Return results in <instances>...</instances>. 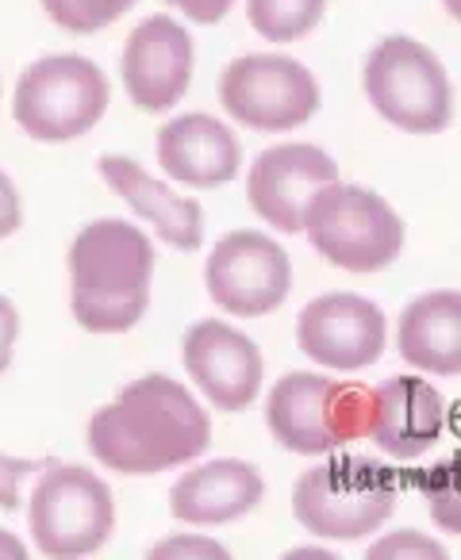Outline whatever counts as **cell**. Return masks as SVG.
<instances>
[{
    "mask_svg": "<svg viewBox=\"0 0 461 560\" xmlns=\"http://www.w3.org/2000/svg\"><path fill=\"white\" fill-rule=\"evenodd\" d=\"M446 427V404L423 376H392L369 396V430L384 457L419 460L438 445Z\"/></svg>",
    "mask_w": 461,
    "mask_h": 560,
    "instance_id": "obj_16",
    "label": "cell"
},
{
    "mask_svg": "<svg viewBox=\"0 0 461 560\" xmlns=\"http://www.w3.org/2000/svg\"><path fill=\"white\" fill-rule=\"evenodd\" d=\"M266 495V480L246 460H204L188 468L170 491V514L188 526H227L254 511Z\"/></svg>",
    "mask_w": 461,
    "mask_h": 560,
    "instance_id": "obj_18",
    "label": "cell"
},
{
    "mask_svg": "<svg viewBox=\"0 0 461 560\" xmlns=\"http://www.w3.org/2000/svg\"><path fill=\"white\" fill-rule=\"evenodd\" d=\"M181 361L196 388L219 411H246L262 392V350L223 319H200L185 330Z\"/></svg>",
    "mask_w": 461,
    "mask_h": 560,
    "instance_id": "obj_14",
    "label": "cell"
},
{
    "mask_svg": "<svg viewBox=\"0 0 461 560\" xmlns=\"http://www.w3.org/2000/svg\"><path fill=\"white\" fill-rule=\"evenodd\" d=\"M400 480L384 460L327 457L308 468L292 491V514L308 534L354 541L373 534L396 506Z\"/></svg>",
    "mask_w": 461,
    "mask_h": 560,
    "instance_id": "obj_4",
    "label": "cell"
},
{
    "mask_svg": "<svg viewBox=\"0 0 461 560\" xmlns=\"http://www.w3.org/2000/svg\"><path fill=\"white\" fill-rule=\"evenodd\" d=\"M361 89L377 116L407 135H438L453 124L450 73L412 35H389L369 50Z\"/></svg>",
    "mask_w": 461,
    "mask_h": 560,
    "instance_id": "obj_5",
    "label": "cell"
},
{
    "mask_svg": "<svg viewBox=\"0 0 461 560\" xmlns=\"http://www.w3.org/2000/svg\"><path fill=\"white\" fill-rule=\"evenodd\" d=\"M327 16V0H246V20L269 43H300Z\"/></svg>",
    "mask_w": 461,
    "mask_h": 560,
    "instance_id": "obj_20",
    "label": "cell"
},
{
    "mask_svg": "<svg viewBox=\"0 0 461 560\" xmlns=\"http://www.w3.org/2000/svg\"><path fill=\"white\" fill-rule=\"evenodd\" d=\"M112 104L108 73L85 55L58 50L27 62L12 89V119L35 142H73L104 119Z\"/></svg>",
    "mask_w": 461,
    "mask_h": 560,
    "instance_id": "obj_3",
    "label": "cell"
},
{
    "mask_svg": "<svg viewBox=\"0 0 461 560\" xmlns=\"http://www.w3.org/2000/svg\"><path fill=\"white\" fill-rule=\"evenodd\" d=\"M442 9H446V16H453L461 24V0H442Z\"/></svg>",
    "mask_w": 461,
    "mask_h": 560,
    "instance_id": "obj_30",
    "label": "cell"
},
{
    "mask_svg": "<svg viewBox=\"0 0 461 560\" xmlns=\"http://www.w3.org/2000/svg\"><path fill=\"white\" fill-rule=\"evenodd\" d=\"M173 12H181V16L188 20V24L196 27H216L227 20V12L235 9V0H165Z\"/></svg>",
    "mask_w": 461,
    "mask_h": 560,
    "instance_id": "obj_27",
    "label": "cell"
},
{
    "mask_svg": "<svg viewBox=\"0 0 461 560\" xmlns=\"http://www.w3.org/2000/svg\"><path fill=\"white\" fill-rule=\"evenodd\" d=\"M369 560H392V557H423V560H446V549L430 537L415 534V529H400V534H389L366 552Z\"/></svg>",
    "mask_w": 461,
    "mask_h": 560,
    "instance_id": "obj_24",
    "label": "cell"
},
{
    "mask_svg": "<svg viewBox=\"0 0 461 560\" xmlns=\"http://www.w3.org/2000/svg\"><path fill=\"white\" fill-rule=\"evenodd\" d=\"M70 315L89 335H127L150 304L154 242L127 219H93L66 254Z\"/></svg>",
    "mask_w": 461,
    "mask_h": 560,
    "instance_id": "obj_2",
    "label": "cell"
},
{
    "mask_svg": "<svg viewBox=\"0 0 461 560\" xmlns=\"http://www.w3.org/2000/svg\"><path fill=\"white\" fill-rule=\"evenodd\" d=\"M165 557H216L227 560V549L211 537H193V534H177V537H162V541L150 549V560H165Z\"/></svg>",
    "mask_w": 461,
    "mask_h": 560,
    "instance_id": "obj_25",
    "label": "cell"
},
{
    "mask_svg": "<svg viewBox=\"0 0 461 560\" xmlns=\"http://www.w3.org/2000/svg\"><path fill=\"white\" fill-rule=\"evenodd\" d=\"M24 557H27L24 541L16 534H9V529H0V560H24Z\"/></svg>",
    "mask_w": 461,
    "mask_h": 560,
    "instance_id": "obj_29",
    "label": "cell"
},
{
    "mask_svg": "<svg viewBox=\"0 0 461 560\" xmlns=\"http://www.w3.org/2000/svg\"><path fill=\"white\" fill-rule=\"evenodd\" d=\"M208 445V411L185 384L162 373L124 384L119 396L89 419V453L119 476L170 472L196 460Z\"/></svg>",
    "mask_w": 461,
    "mask_h": 560,
    "instance_id": "obj_1",
    "label": "cell"
},
{
    "mask_svg": "<svg viewBox=\"0 0 461 560\" xmlns=\"http://www.w3.org/2000/svg\"><path fill=\"white\" fill-rule=\"evenodd\" d=\"M16 342H20V312L4 292H0V376L12 369L16 358Z\"/></svg>",
    "mask_w": 461,
    "mask_h": 560,
    "instance_id": "obj_28",
    "label": "cell"
},
{
    "mask_svg": "<svg viewBox=\"0 0 461 560\" xmlns=\"http://www.w3.org/2000/svg\"><path fill=\"white\" fill-rule=\"evenodd\" d=\"M400 358L419 373L461 376V292H423L396 323Z\"/></svg>",
    "mask_w": 461,
    "mask_h": 560,
    "instance_id": "obj_19",
    "label": "cell"
},
{
    "mask_svg": "<svg viewBox=\"0 0 461 560\" xmlns=\"http://www.w3.org/2000/svg\"><path fill=\"white\" fill-rule=\"evenodd\" d=\"M158 165L185 188H223L239 177L243 142L223 119L208 112H185L158 127Z\"/></svg>",
    "mask_w": 461,
    "mask_h": 560,
    "instance_id": "obj_15",
    "label": "cell"
},
{
    "mask_svg": "<svg viewBox=\"0 0 461 560\" xmlns=\"http://www.w3.org/2000/svg\"><path fill=\"white\" fill-rule=\"evenodd\" d=\"M0 112H4V78H0Z\"/></svg>",
    "mask_w": 461,
    "mask_h": 560,
    "instance_id": "obj_31",
    "label": "cell"
},
{
    "mask_svg": "<svg viewBox=\"0 0 461 560\" xmlns=\"http://www.w3.org/2000/svg\"><path fill=\"white\" fill-rule=\"evenodd\" d=\"M204 284L216 307L239 319H262L289 300L292 261L262 231H231L211 246Z\"/></svg>",
    "mask_w": 461,
    "mask_h": 560,
    "instance_id": "obj_10",
    "label": "cell"
},
{
    "mask_svg": "<svg viewBox=\"0 0 461 560\" xmlns=\"http://www.w3.org/2000/svg\"><path fill=\"white\" fill-rule=\"evenodd\" d=\"M427 511L435 518V526H442L446 534H461V457L435 460L430 468H423L415 476Z\"/></svg>",
    "mask_w": 461,
    "mask_h": 560,
    "instance_id": "obj_21",
    "label": "cell"
},
{
    "mask_svg": "<svg viewBox=\"0 0 461 560\" xmlns=\"http://www.w3.org/2000/svg\"><path fill=\"white\" fill-rule=\"evenodd\" d=\"M335 180L338 165L327 150L312 147V142H277L254 158L246 196H251V208L274 231L297 234L304 231V215L312 200Z\"/></svg>",
    "mask_w": 461,
    "mask_h": 560,
    "instance_id": "obj_12",
    "label": "cell"
},
{
    "mask_svg": "<svg viewBox=\"0 0 461 560\" xmlns=\"http://www.w3.org/2000/svg\"><path fill=\"white\" fill-rule=\"evenodd\" d=\"M373 388L331 381L323 373H289L266 399V422L285 450L323 457L369 430Z\"/></svg>",
    "mask_w": 461,
    "mask_h": 560,
    "instance_id": "obj_7",
    "label": "cell"
},
{
    "mask_svg": "<svg viewBox=\"0 0 461 560\" xmlns=\"http://www.w3.org/2000/svg\"><path fill=\"white\" fill-rule=\"evenodd\" d=\"M32 541L50 560H81L108 545L116 529V499L112 488L85 465L43 468L27 503Z\"/></svg>",
    "mask_w": 461,
    "mask_h": 560,
    "instance_id": "obj_6",
    "label": "cell"
},
{
    "mask_svg": "<svg viewBox=\"0 0 461 560\" xmlns=\"http://www.w3.org/2000/svg\"><path fill=\"white\" fill-rule=\"evenodd\" d=\"M47 20L66 35H96L124 20L139 0H39Z\"/></svg>",
    "mask_w": 461,
    "mask_h": 560,
    "instance_id": "obj_22",
    "label": "cell"
},
{
    "mask_svg": "<svg viewBox=\"0 0 461 560\" xmlns=\"http://www.w3.org/2000/svg\"><path fill=\"white\" fill-rule=\"evenodd\" d=\"M297 342L315 365H327L335 373H358L377 365L389 342L384 312L366 296L354 292H331L300 312Z\"/></svg>",
    "mask_w": 461,
    "mask_h": 560,
    "instance_id": "obj_13",
    "label": "cell"
},
{
    "mask_svg": "<svg viewBox=\"0 0 461 560\" xmlns=\"http://www.w3.org/2000/svg\"><path fill=\"white\" fill-rule=\"evenodd\" d=\"M196 47L185 24L173 16H147L139 27H131L119 58V78L131 96V104L150 116H162L193 85Z\"/></svg>",
    "mask_w": 461,
    "mask_h": 560,
    "instance_id": "obj_11",
    "label": "cell"
},
{
    "mask_svg": "<svg viewBox=\"0 0 461 560\" xmlns=\"http://www.w3.org/2000/svg\"><path fill=\"white\" fill-rule=\"evenodd\" d=\"M24 226V196H20L16 180L9 177V170L0 165V242Z\"/></svg>",
    "mask_w": 461,
    "mask_h": 560,
    "instance_id": "obj_26",
    "label": "cell"
},
{
    "mask_svg": "<svg viewBox=\"0 0 461 560\" xmlns=\"http://www.w3.org/2000/svg\"><path fill=\"white\" fill-rule=\"evenodd\" d=\"M312 246L346 272H377L404 249V219L384 196L358 185H327L304 215Z\"/></svg>",
    "mask_w": 461,
    "mask_h": 560,
    "instance_id": "obj_8",
    "label": "cell"
},
{
    "mask_svg": "<svg viewBox=\"0 0 461 560\" xmlns=\"http://www.w3.org/2000/svg\"><path fill=\"white\" fill-rule=\"evenodd\" d=\"M47 465H50V457L35 460V457H12V453H0V511L4 514L20 511L27 476L43 472Z\"/></svg>",
    "mask_w": 461,
    "mask_h": 560,
    "instance_id": "obj_23",
    "label": "cell"
},
{
    "mask_svg": "<svg viewBox=\"0 0 461 560\" xmlns=\"http://www.w3.org/2000/svg\"><path fill=\"white\" fill-rule=\"evenodd\" d=\"M96 173L101 180L135 211L139 219H147L158 231V238L170 242L173 249H200L204 238V215L200 203L188 196L173 192L165 180H158L154 173L142 170L135 158L127 154H104L96 158Z\"/></svg>",
    "mask_w": 461,
    "mask_h": 560,
    "instance_id": "obj_17",
    "label": "cell"
},
{
    "mask_svg": "<svg viewBox=\"0 0 461 560\" xmlns=\"http://www.w3.org/2000/svg\"><path fill=\"white\" fill-rule=\"evenodd\" d=\"M219 104L251 131L281 135L320 112V81L285 55H243L219 73Z\"/></svg>",
    "mask_w": 461,
    "mask_h": 560,
    "instance_id": "obj_9",
    "label": "cell"
}]
</instances>
